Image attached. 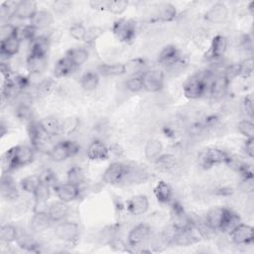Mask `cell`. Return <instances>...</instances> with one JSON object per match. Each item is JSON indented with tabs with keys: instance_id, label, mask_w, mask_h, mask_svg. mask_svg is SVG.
I'll return each mask as SVG.
<instances>
[{
	"instance_id": "7c38bea8",
	"label": "cell",
	"mask_w": 254,
	"mask_h": 254,
	"mask_svg": "<svg viewBox=\"0 0 254 254\" xmlns=\"http://www.w3.org/2000/svg\"><path fill=\"white\" fill-rule=\"evenodd\" d=\"M151 234V227L146 223H139L135 225L128 233L127 244L130 247L139 246Z\"/></svg>"
},
{
	"instance_id": "d4e9b609",
	"label": "cell",
	"mask_w": 254,
	"mask_h": 254,
	"mask_svg": "<svg viewBox=\"0 0 254 254\" xmlns=\"http://www.w3.org/2000/svg\"><path fill=\"white\" fill-rule=\"evenodd\" d=\"M181 59L180 52L174 45H168L162 49L158 56V63L167 67Z\"/></svg>"
},
{
	"instance_id": "1f68e13d",
	"label": "cell",
	"mask_w": 254,
	"mask_h": 254,
	"mask_svg": "<svg viewBox=\"0 0 254 254\" xmlns=\"http://www.w3.org/2000/svg\"><path fill=\"white\" fill-rule=\"evenodd\" d=\"M35 198V211L40 210V207L46 205L49 197H50V186L41 183L40 186L37 188L35 192L33 193Z\"/></svg>"
},
{
	"instance_id": "f6af8a7d",
	"label": "cell",
	"mask_w": 254,
	"mask_h": 254,
	"mask_svg": "<svg viewBox=\"0 0 254 254\" xmlns=\"http://www.w3.org/2000/svg\"><path fill=\"white\" fill-rule=\"evenodd\" d=\"M237 129L246 139L254 138V124L250 119L241 120L237 125Z\"/></svg>"
},
{
	"instance_id": "5bb4252c",
	"label": "cell",
	"mask_w": 254,
	"mask_h": 254,
	"mask_svg": "<svg viewBox=\"0 0 254 254\" xmlns=\"http://www.w3.org/2000/svg\"><path fill=\"white\" fill-rule=\"evenodd\" d=\"M171 224H172V227L176 231L184 230V229H187V228L190 227L191 225H193L190 217L185 212L183 207L181 205H177V204L174 205L173 210H172Z\"/></svg>"
},
{
	"instance_id": "d590c367",
	"label": "cell",
	"mask_w": 254,
	"mask_h": 254,
	"mask_svg": "<svg viewBox=\"0 0 254 254\" xmlns=\"http://www.w3.org/2000/svg\"><path fill=\"white\" fill-rule=\"evenodd\" d=\"M253 72V60L252 58H248L244 60L242 63L236 64L232 68V73L241 77H248Z\"/></svg>"
},
{
	"instance_id": "f35d334b",
	"label": "cell",
	"mask_w": 254,
	"mask_h": 254,
	"mask_svg": "<svg viewBox=\"0 0 254 254\" xmlns=\"http://www.w3.org/2000/svg\"><path fill=\"white\" fill-rule=\"evenodd\" d=\"M13 183L14 182L9 176H3L1 184V191L3 196H6L8 198H16L18 194V190Z\"/></svg>"
},
{
	"instance_id": "ab89813d",
	"label": "cell",
	"mask_w": 254,
	"mask_h": 254,
	"mask_svg": "<svg viewBox=\"0 0 254 254\" xmlns=\"http://www.w3.org/2000/svg\"><path fill=\"white\" fill-rule=\"evenodd\" d=\"M0 239L3 242L11 243L18 239V230L12 224H4L0 228Z\"/></svg>"
},
{
	"instance_id": "db71d44e",
	"label": "cell",
	"mask_w": 254,
	"mask_h": 254,
	"mask_svg": "<svg viewBox=\"0 0 254 254\" xmlns=\"http://www.w3.org/2000/svg\"><path fill=\"white\" fill-rule=\"evenodd\" d=\"M244 151L246 155L252 159L254 157V138H249L246 139L244 142Z\"/></svg>"
},
{
	"instance_id": "681fc988",
	"label": "cell",
	"mask_w": 254,
	"mask_h": 254,
	"mask_svg": "<svg viewBox=\"0 0 254 254\" xmlns=\"http://www.w3.org/2000/svg\"><path fill=\"white\" fill-rule=\"evenodd\" d=\"M72 7V3L68 0H57L52 4V8L54 12L58 15H64L67 13Z\"/></svg>"
},
{
	"instance_id": "d6986e66",
	"label": "cell",
	"mask_w": 254,
	"mask_h": 254,
	"mask_svg": "<svg viewBox=\"0 0 254 254\" xmlns=\"http://www.w3.org/2000/svg\"><path fill=\"white\" fill-rule=\"evenodd\" d=\"M27 69L32 74H40L47 68L48 60L46 55L29 53L27 57Z\"/></svg>"
},
{
	"instance_id": "8fae6325",
	"label": "cell",
	"mask_w": 254,
	"mask_h": 254,
	"mask_svg": "<svg viewBox=\"0 0 254 254\" xmlns=\"http://www.w3.org/2000/svg\"><path fill=\"white\" fill-rule=\"evenodd\" d=\"M54 190L58 196V198L66 203L75 200L80 192L79 187L70 184L68 182L64 184H58L54 187Z\"/></svg>"
},
{
	"instance_id": "3957f363",
	"label": "cell",
	"mask_w": 254,
	"mask_h": 254,
	"mask_svg": "<svg viewBox=\"0 0 254 254\" xmlns=\"http://www.w3.org/2000/svg\"><path fill=\"white\" fill-rule=\"evenodd\" d=\"M112 33L119 42L130 43L136 36L135 22L127 18L117 19L112 25Z\"/></svg>"
},
{
	"instance_id": "ffe728a7",
	"label": "cell",
	"mask_w": 254,
	"mask_h": 254,
	"mask_svg": "<svg viewBox=\"0 0 254 254\" xmlns=\"http://www.w3.org/2000/svg\"><path fill=\"white\" fill-rule=\"evenodd\" d=\"M149 208V199L145 194H136L127 201V210L133 215L144 214Z\"/></svg>"
},
{
	"instance_id": "7dc6e473",
	"label": "cell",
	"mask_w": 254,
	"mask_h": 254,
	"mask_svg": "<svg viewBox=\"0 0 254 254\" xmlns=\"http://www.w3.org/2000/svg\"><path fill=\"white\" fill-rule=\"evenodd\" d=\"M86 29L84 27L83 24L81 23H74L72 24L69 29H68V33L71 36V38H73L76 41L79 42H84V38H85V34H86Z\"/></svg>"
},
{
	"instance_id": "e0dca14e",
	"label": "cell",
	"mask_w": 254,
	"mask_h": 254,
	"mask_svg": "<svg viewBox=\"0 0 254 254\" xmlns=\"http://www.w3.org/2000/svg\"><path fill=\"white\" fill-rule=\"evenodd\" d=\"M226 207L215 206L207 212L205 223L208 229L213 231H220L226 213Z\"/></svg>"
},
{
	"instance_id": "f5cc1de1",
	"label": "cell",
	"mask_w": 254,
	"mask_h": 254,
	"mask_svg": "<svg viewBox=\"0 0 254 254\" xmlns=\"http://www.w3.org/2000/svg\"><path fill=\"white\" fill-rule=\"evenodd\" d=\"M107 0H91L89 1V6L94 10L107 11Z\"/></svg>"
},
{
	"instance_id": "ba28073f",
	"label": "cell",
	"mask_w": 254,
	"mask_h": 254,
	"mask_svg": "<svg viewBox=\"0 0 254 254\" xmlns=\"http://www.w3.org/2000/svg\"><path fill=\"white\" fill-rule=\"evenodd\" d=\"M205 78L200 75H193L184 85V95L189 99H197L206 89Z\"/></svg>"
},
{
	"instance_id": "11a10c76",
	"label": "cell",
	"mask_w": 254,
	"mask_h": 254,
	"mask_svg": "<svg viewBox=\"0 0 254 254\" xmlns=\"http://www.w3.org/2000/svg\"><path fill=\"white\" fill-rule=\"evenodd\" d=\"M244 108H245L246 113L250 117H252V114H253V100H252L251 96H247L244 99Z\"/></svg>"
},
{
	"instance_id": "83f0119b",
	"label": "cell",
	"mask_w": 254,
	"mask_h": 254,
	"mask_svg": "<svg viewBox=\"0 0 254 254\" xmlns=\"http://www.w3.org/2000/svg\"><path fill=\"white\" fill-rule=\"evenodd\" d=\"M52 220L48 214V211L39 210L35 211L32 220H31V228L36 232H42L49 228Z\"/></svg>"
},
{
	"instance_id": "836d02e7",
	"label": "cell",
	"mask_w": 254,
	"mask_h": 254,
	"mask_svg": "<svg viewBox=\"0 0 254 254\" xmlns=\"http://www.w3.org/2000/svg\"><path fill=\"white\" fill-rule=\"evenodd\" d=\"M163 151V145L158 139H149L144 147V155L149 160H156Z\"/></svg>"
},
{
	"instance_id": "2e32d148",
	"label": "cell",
	"mask_w": 254,
	"mask_h": 254,
	"mask_svg": "<svg viewBox=\"0 0 254 254\" xmlns=\"http://www.w3.org/2000/svg\"><path fill=\"white\" fill-rule=\"evenodd\" d=\"M229 84H230V77L227 74H219L216 75L210 82L209 85V91H210V95L213 98H222L228 88H229Z\"/></svg>"
},
{
	"instance_id": "4316f807",
	"label": "cell",
	"mask_w": 254,
	"mask_h": 254,
	"mask_svg": "<svg viewBox=\"0 0 254 254\" xmlns=\"http://www.w3.org/2000/svg\"><path fill=\"white\" fill-rule=\"evenodd\" d=\"M39 125L47 136H57L61 132V122L55 116H46L39 121Z\"/></svg>"
},
{
	"instance_id": "44dd1931",
	"label": "cell",
	"mask_w": 254,
	"mask_h": 254,
	"mask_svg": "<svg viewBox=\"0 0 254 254\" xmlns=\"http://www.w3.org/2000/svg\"><path fill=\"white\" fill-rule=\"evenodd\" d=\"M38 11L37 3L35 1L24 0L19 1L16 5L13 17L20 20H30Z\"/></svg>"
},
{
	"instance_id": "8d00e7d4",
	"label": "cell",
	"mask_w": 254,
	"mask_h": 254,
	"mask_svg": "<svg viewBox=\"0 0 254 254\" xmlns=\"http://www.w3.org/2000/svg\"><path fill=\"white\" fill-rule=\"evenodd\" d=\"M41 183L42 182H41L40 176L31 175L23 178L20 182V186L24 191L33 194Z\"/></svg>"
},
{
	"instance_id": "9c48e42d",
	"label": "cell",
	"mask_w": 254,
	"mask_h": 254,
	"mask_svg": "<svg viewBox=\"0 0 254 254\" xmlns=\"http://www.w3.org/2000/svg\"><path fill=\"white\" fill-rule=\"evenodd\" d=\"M199 235H202L201 231L194 225H191L187 229L176 231L172 242L180 246H189L196 243L199 240Z\"/></svg>"
},
{
	"instance_id": "4fadbf2b",
	"label": "cell",
	"mask_w": 254,
	"mask_h": 254,
	"mask_svg": "<svg viewBox=\"0 0 254 254\" xmlns=\"http://www.w3.org/2000/svg\"><path fill=\"white\" fill-rule=\"evenodd\" d=\"M228 46L227 38L223 35H216L212 38L209 49L205 55L208 60H218L224 56Z\"/></svg>"
},
{
	"instance_id": "f546056e",
	"label": "cell",
	"mask_w": 254,
	"mask_h": 254,
	"mask_svg": "<svg viewBox=\"0 0 254 254\" xmlns=\"http://www.w3.org/2000/svg\"><path fill=\"white\" fill-rule=\"evenodd\" d=\"M154 194L159 202L169 203L173 197V190L169 184L164 181H160L154 188Z\"/></svg>"
},
{
	"instance_id": "816d5d0a",
	"label": "cell",
	"mask_w": 254,
	"mask_h": 254,
	"mask_svg": "<svg viewBox=\"0 0 254 254\" xmlns=\"http://www.w3.org/2000/svg\"><path fill=\"white\" fill-rule=\"evenodd\" d=\"M40 178H41V182L48 185V186H56V176L54 175V173H52L50 170H47L45 171L42 175H40Z\"/></svg>"
},
{
	"instance_id": "74e56055",
	"label": "cell",
	"mask_w": 254,
	"mask_h": 254,
	"mask_svg": "<svg viewBox=\"0 0 254 254\" xmlns=\"http://www.w3.org/2000/svg\"><path fill=\"white\" fill-rule=\"evenodd\" d=\"M80 120L75 116H69L63 120L61 123V132L65 135L73 134L79 127Z\"/></svg>"
},
{
	"instance_id": "ac0fdd59",
	"label": "cell",
	"mask_w": 254,
	"mask_h": 254,
	"mask_svg": "<svg viewBox=\"0 0 254 254\" xmlns=\"http://www.w3.org/2000/svg\"><path fill=\"white\" fill-rule=\"evenodd\" d=\"M18 29V27H17ZM21 39L18 37L17 32L11 37L4 39L0 44V54L3 58H11L17 55L21 47Z\"/></svg>"
},
{
	"instance_id": "8992f818",
	"label": "cell",
	"mask_w": 254,
	"mask_h": 254,
	"mask_svg": "<svg viewBox=\"0 0 254 254\" xmlns=\"http://www.w3.org/2000/svg\"><path fill=\"white\" fill-rule=\"evenodd\" d=\"M55 234L59 239L64 242L73 243L78 239L79 226L75 222L63 220L58 222L55 228Z\"/></svg>"
},
{
	"instance_id": "7402d4cb",
	"label": "cell",
	"mask_w": 254,
	"mask_h": 254,
	"mask_svg": "<svg viewBox=\"0 0 254 254\" xmlns=\"http://www.w3.org/2000/svg\"><path fill=\"white\" fill-rule=\"evenodd\" d=\"M87 158L91 161H105L109 158V150L104 143L95 140L87 148Z\"/></svg>"
},
{
	"instance_id": "cb8c5ba5",
	"label": "cell",
	"mask_w": 254,
	"mask_h": 254,
	"mask_svg": "<svg viewBox=\"0 0 254 254\" xmlns=\"http://www.w3.org/2000/svg\"><path fill=\"white\" fill-rule=\"evenodd\" d=\"M29 21V25H31L37 31L43 30L54 23V16L50 11L38 10Z\"/></svg>"
},
{
	"instance_id": "f1b7e54d",
	"label": "cell",
	"mask_w": 254,
	"mask_h": 254,
	"mask_svg": "<svg viewBox=\"0 0 254 254\" xmlns=\"http://www.w3.org/2000/svg\"><path fill=\"white\" fill-rule=\"evenodd\" d=\"M65 57L71 62V64L75 66L78 67L82 65L89 58V53L86 49L77 47V48H72L69 49L65 53Z\"/></svg>"
},
{
	"instance_id": "c3c4849f",
	"label": "cell",
	"mask_w": 254,
	"mask_h": 254,
	"mask_svg": "<svg viewBox=\"0 0 254 254\" xmlns=\"http://www.w3.org/2000/svg\"><path fill=\"white\" fill-rule=\"evenodd\" d=\"M125 87L127 88V90H129L132 93H137V92L143 90L144 86H143V80H142L141 75L132 76V77L128 78L125 82Z\"/></svg>"
},
{
	"instance_id": "484cf974",
	"label": "cell",
	"mask_w": 254,
	"mask_h": 254,
	"mask_svg": "<svg viewBox=\"0 0 254 254\" xmlns=\"http://www.w3.org/2000/svg\"><path fill=\"white\" fill-rule=\"evenodd\" d=\"M127 65L121 63L101 64L97 67V73L102 76H120L127 72Z\"/></svg>"
},
{
	"instance_id": "9a60e30c",
	"label": "cell",
	"mask_w": 254,
	"mask_h": 254,
	"mask_svg": "<svg viewBox=\"0 0 254 254\" xmlns=\"http://www.w3.org/2000/svg\"><path fill=\"white\" fill-rule=\"evenodd\" d=\"M228 8L222 2L214 3L204 14V20L211 24H220L228 17Z\"/></svg>"
},
{
	"instance_id": "277c9868",
	"label": "cell",
	"mask_w": 254,
	"mask_h": 254,
	"mask_svg": "<svg viewBox=\"0 0 254 254\" xmlns=\"http://www.w3.org/2000/svg\"><path fill=\"white\" fill-rule=\"evenodd\" d=\"M229 156V154L219 148H207L201 152L199 156V164L204 169H209L221 164L226 165Z\"/></svg>"
},
{
	"instance_id": "603a6c76",
	"label": "cell",
	"mask_w": 254,
	"mask_h": 254,
	"mask_svg": "<svg viewBox=\"0 0 254 254\" xmlns=\"http://www.w3.org/2000/svg\"><path fill=\"white\" fill-rule=\"evenodd\" d=\"M47 211L52 222H60L66 217L69 211V207L66 202L59 199L58 201L52 202L49 205Z\"/></svg>"
},
{
	"instance_id": "ee69618b",
	"label": "cell",
	"mask_w": 254,
	"mask_h": 254,
	"mask_svg": "<svg viewBox=\"0 0 254 254\" xmlns=\"http://www.w3.org/2000/svg\"><path fill=\"white\" fill-rule=\"evenodd\" d=\"M104 34V29L99 26H91L86 29V34L84 38V43L91 45L95 43Z\"/></svg>"
},
{
	"instance_id": "d6a6232c",
	"label": "cell",
	"mask_w": 254,
	"mask_h": 254,
	"mask_svg": "<svg viewBox=\"0 0 254 254\" xmlns=\"http://www.w3.org/2000/svg\"><path fill=\"white\" fill-rule=\"evenodd\" d=\"M176 17H177V9L173 4L169 2H165L159 6L157 19L160 22H171L175 20Z\"/></svg>"
},
{
	"instance_id": "f907efd6",
	"label": "cell",
	"mask_w": 254,
	"mask_h": 254,
	"mask_svg": "<svg viewBox=\"0 0 254 254\" xmlns=\"http://www.w3.org/2000/svg\"><path fill=\"white\" fill-rule=\"evenodd\" d=\"M16 115L23 120H28L31 118L32 116V110L29 107V105L22 103L20 105H18L17 109H16Z\"/></svg>"
},
{
	"instance_id": "5b68a950",
	"label": "cell",
	"mask_w": 254,
	"mask_h": 254,
	"mask_svg": "<svg viewBox=\"0 0 254 254\" xmlns=\"http://www.w3.org/2000/svg\"><path fill=\"white\" fill-rule=\"evenodd\" d=\"M144 89L148 92H158L164 87L165 73L158 68L148 69L141 74Z\"/></svg>"
},
{
	"instance_id": "6da1fadb",
	"label": "cell",
	"mask_w": 254,
	"mask_h": 254,
	"mask_svg": "<svg viewBox=\"0 0 254 254\" xmlns=\"http://www.w3.org/2000/svg\"><path fill=\"white\" fill-rule=\"evenodd\" d=\"M35 158V149L29 145H17L9 149L3 156L2 166L7 173L31 164Z\"/></svg>"
},
{
	"instance_id": "60d3db41",
	"label": "cell",
	"mask_w": 254,
	"mask_h": 254,
	"mask_svg": "<svg viewBox=\"0 0 254 254\" xmlns=\"http://www.w3.org/2000/svg\"><path fill=\"white\" fill-rule=\"evenodd\" d=\"M171 243L170 238L166 234H160L153 236L150 240V250L153 252L163 251Z\"/></svg>"
},
{
	"instance_id": "b9f144b4",
	"label": "cell",
	"mask_w": 254,
	"mask_h": 254,
	"mask_svg": "<svg viewBox=\"0 0 254 254\" xmlns=\"http://www.w3.org/2000/svg\"><path fill=\"white\" fill-rule=\"evenodd\" d=\"M67 182L79 187L84 182V174L79 167H71L66 174Z\"/></svg>"
},
{
	"instance_id": "e575fe53",
	"label": "cell",
	"mask_w": 254,
	"mask_h": 254,
	"mask_svg": "<svg viewBox=\"0 0 254 254\" xmlns=\"http://www.w3.org/2000/svg\"><path fill=\"white\" fill-rule=\"evenodd\" d=\"M99 83V74L95 71H87L80 77V86L85 91H93Z\"/></svg>"
},
{
	"instance_id": "52a82bcc",
	"label": "cell",
	"mask_w": 254,
	"mask_h": 254,
	"mask_svg": "<svg viewBox=\"0 0 254 254\" xmlns=\"http://www.w3.org/2000/svg\"><path fill=\"white\" fill-rule=\"evenodd\" d=\"M230 238L236 245H249L254 240V229L246 223H238L229 231Z\"/></svg>"
},
{
	"instance_id": "bcb514c9",
	"label": "cell",
	"mask_w": 254,
	"mask_h": 254,
	"mask_svg": "<svg viewBox=\"0 0 254 254\" xmlns=\"http://www.w3.org/2000/svg\"><path fill=\"white\" fill-rule=\"evenodd\" d=\"M155 161L156 166L161 170H169L175 165V157L171 154H161Z\"/></svg>"
},
{
	"instance_id": "30bf717a",
	"label": "cell",
	"mask_w": 254,
	"mask_h": 254,
	"mask_svg": "<svg viewBox=\"0 0 254 254\" xmlns=\"http://www.w3.org/2000/svg\"><path fill=\"white\" fill-rule=\"evenodd\" d=\"M127 167L119 162L110 164L103 174V182L107 185H116L120 183L126 175Z\"/></svg>"
},
{
	"instance_id": "7a4b0ae2",
	"label": "cell",
	"mask_w": 254,
	"mask_h": 254,
	"mask_svg": "<svg viewBox=\"0 0 254 254\" xmlns=\"http://www.w3.org/2000/svg\"><path fill=\"white\" fill-rule=\"evenodd\" d=\"M79 152V145L75 141H60L50 150V158L54 162H63L68 158L74 157Z\"/></svg>"
},
{
	"instance_id": "4dcf8cb0",
	"label": "cell",
	"mask_w": 254,
	"mask_h": 254,
	"mask_svg": "<svg viewBox=\"0 0 254 254\" xmlns=\"http://www.w3.org/2000/svg\"><path fill=\"white\" fill-rule=\"evenodd\" d=\"M76 68L71 62L64 56L63 58H61L55 64L54 66V75L57 78H61V77H64L68 74H70L72 72V70Z\"/></svg>"
},
{
	"instance_id": "7bdbcfd3",
	"label": "cell",
	"mask_w": 254,
	"mask_h": 254,
	"mask_svg": "<svg viewBox=\"0 0 254 254\" xmlns=\"http://www.w3.org/2000/svg\"><path fill=\"white\" fill-rule=\"evenodd\" d=\"M129 6V2L126 0H108L107 11L114 15L123 14Z\"/></svg>"
}]
</instances>
